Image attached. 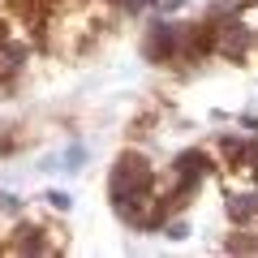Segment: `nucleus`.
I'll return each instance as SVG.
<instances>
[{
  "label": "nucleus",
  "instance_id": "obj_1",
  "mask_svg": "<svg viewBox=\"0 0 258 258\" xmlns=\"http://www.w3.org/2000/svg\"><path fill=\"white\" fill-rule=\"evenodd\" d=\"M151 185H155V168H151L138 151H125V155L112 164V176H108L112 203H116V198H134V194H147Z\"/></svg>",
  "mask_w": 258,
  "mask_h": 258
},
{
  "label": "nucleus",
  "instance_id": "obj_2",
  "mask_svg": "<svg viewBox=\"0 0 258 258\" xmlns=\"http://www.w3.org/2000/svg\"><path fill=\"white\" fill-rule=\"evenodd\" d=\"M176 35H181V22H151L147 39H142V56L151 64L176 60Z\"/></svg>",
  "mask_w": 258,
  "mask_h": 258
},
{
  "label": "nucleus",
  "instance_id": "obj_3",
  "mask_svg": "<svg viewBox=\"0 0 258 258\" xmlns=\"http://www.w3.org/2000/svg\"><path fill=\"white\" fill-rule=\"evenodd\" d=\"M215 52L228 56V60H241V56L249 52V26L245 22H224V26H215Z\"/></svg>",
  "mask_w": 258,
  "mask_h": 258
},
{
  "label": "nucleus",
  "instance_id": "obj_4",
  "mask_svg": "<svg viewBox=\"0 0 258 258\" xmlns=\"http://www.w3.org/2000/svg\"><path fill=\"white\" fill-rule=\"evenodd\" d=\"M172 172H176V181H203V176L211 172V159H207L203 151H181L176 164H172Z\"/></svg>",
  "mask_w": 258,
  "mask_h": 258
},
{
  "label": "nucleus",
  "instance_id": "obj_5",
  "mask_svg": "<svg viewBox=\"0 0 258 258\" xmlns=\"http://www.w3.org/2000/svg\"><path fill=\"white\" fill-rule=\"evenodd\" d=\"M13 254H47V241H43V228H35V224H18V232H13Z\"/></svg>",
  "mask_w": 258,
  "mask_h": 258
},
{
  "label": "nucleus",
  "instance_id": "obj_6",
  "mask_svg": "<svg viewBox=\"0 0 258 258\" xmlns=\"http://www.w3.org/2000/svg\"><path fill=\"white\" fill-rule=\"evenodd\" d=\"M228 215L237 224L254 220V215H258V194H228Z\"/></svg>",
  "mask_w": 258,
  "mask_h": 258
},
{
  "label": "nucleus",
  "instance_id": "obj_7",
  "mask_svg": "<svg viewBox=\"0 0 258 258\" xmlns=\"http://www.w3.org/2000/svg\"><path fill=\"white\" fill-rule=\"evenodd\" d=\"M82 159H86L82 147H69V151H64V168H69V172H78V168H82Z\"/></svg>",
  "mask_w": 258,
  "mask_h": 258
},
{
  "label": "nucleus",
  "instance_id": "obj_8",
  "mask_svg": "<svg viewBox=\"0 0 258 258\" xmlns=\"http://www.w3.org/2000/svg\"><path fill=\"white\" fill-rule=\"evenodd\" d=\"M43 198H47V207H56V211H69V194L52 189V194H43Z\"/></svg>",
  "mask_w": 258,
  "mask_h": 258
},
{
  "label": "nucleus",
  "instance_id": "obj_9",
  "mask_svg": "<svg viewBox=\"0 0 258 258\" xmlns=\"http://www.w3.org/2000/svg\"><path fill=\"white\" fill-rule=\"evenodd\" d=\"M164 232H168V237H172V241H181V237H185V232H189V228H185L181 220H172V224H164Z\"/></svg>",
  "mask_w": 258,
  "mask_h": 258
},
{
  "label": "nucleus",
  "instance_id": "obj_10",
  "mask_svg": "<svg viewBox=\"0 0 258 258\" xmlns=\"http://www.w3.org/2000/svg\"><path fill=\"white\" fill-rule=\"evenodd\" d=\"M0 43H9V26L5 22H0Z\"/></svg>",
  "mask_w": 258,
  "mask_h": 258
},
{
  "label": "nucleus",
  "instance_id": "obj_11",
  "mask_svg": "<svg viewBox=\"0 0 258 258\" xmlns=\"http://www.w3.org/2000/svg\"><path fill=\"white\" fill-rule=\"evenodd\" d=\"M249 5H258V0H249Z\"/></svg>",
  "mask_w": 258,
  "mask_h": 258
}]
</instances>
